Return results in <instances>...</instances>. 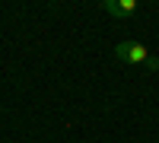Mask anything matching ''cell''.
<instances>
[{
  "label": "cell",
  "instance_id": "6da1fadb",
  "mask_svg": "<svg viewBox=\"0 0 159 143\" xmlns=\"http://www.w3.org/2000/svg\"><path fill=\"white\" fill-rule=\"evenodd\" d=\"M115 57L124 60V64H143V67L159 70V60L153 57V51L143 42H121V45H115Z\"/></svg>",
  "mask_w": 159,
  "mask_h": 143
},
{
  "label": "cell",
  "instance_id": "7a4b0ae2",
  "mask_svg": "<svg viewBox=\"0 0 159 143\" xmlns=\"http://www.w3.org/2000/svg\"><path fill=\"white\" fill-rule=\"evenodd\" d=\"M99 7H102L105 13H111V16H130V13L140 10L137 0H102Z\"/></svg>",
  "mask_w": 159,
  "mask_h": 143
}]
</instances>
